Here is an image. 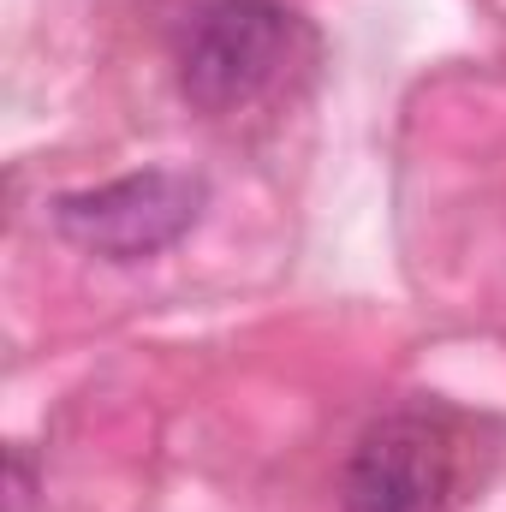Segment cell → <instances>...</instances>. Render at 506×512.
Here are the masks:
<instances>
[{
	"mask_svg": "<svg viewBox=\"0 0 506 512\" xmlns=\"http://www.w3.org/2000/svg\"><path fill=\"white\" fill-rule=\"evenodd\" d=\"M292 12L280 0H209L179 36V90L203 114L251 108L286 72Z\"/></svg>",
	"mask_w": 506,
	"mask_h": 512,
	"instance_id": "6da1fadb",
	"label": "cell"
},
{
	"mask_svg": "<svg viewBox=\"0 0 506 512\" xmlns=\"http://www.w3.org/2000/svg\"><path fill=\"white\" fill-rule=\"evenodd\" d=\"M203 179L179 173V167H149V173H126L90 191H66L54 203V227L108 262H143L179 245L197 215H203Z\"/></svg>",
	"mask_w": 506,
	"mask_h": 512,
	"instance_id": "7a4b0ae2",
	"label": "cell"
},
{
	"mask_svg": "<svg viewBox=\"0 0 506 512\" xmlns=\"http://www.w3.org/2000/svg\"><path fill=\"white\" fill-rule=\"evenodd\" d=\"M453 471V423L441 411H387L346 465V512H441Z\"/></svg>",
	"mask_w": 506,
	"mask_h": 512,
	"instance_id": "3957f363",
	"label": "cell"
}]
</instances>
